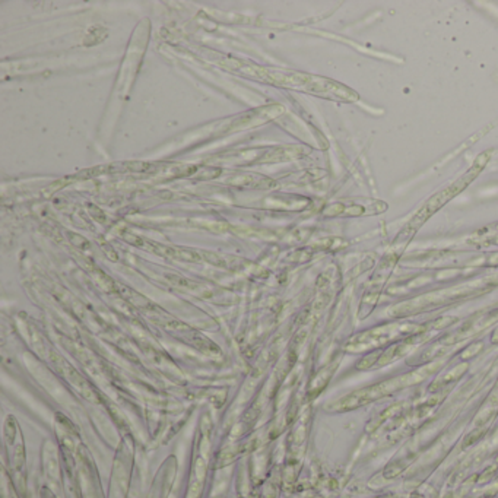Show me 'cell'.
I'll list each match as a JSON object with an SVG mask.
<instances>
[{
    "instance_id": "cell-4",
    "label": "cell",
    "mask_w": 498,
    "mask_h": 498,
    "mask_svg": "<svg viewBox=\"0 0 498 498\" xmlns=\"http://www.w3.org/2000/svg\"><path fill=\"white\" fill-rule=\"evenodd\" d=\"M105 37H107V32H105L104 28H101V26H94V28H91V29L88 31V34H86L84 43H85V46L98 44V43H101Z\"/></svg>"
},
{
    "instance_id": "cell-6",
    "label": "cell",
    "mask_w": 498,
    "mask_h": 498,
    "mask_svg": "<svg viewBox=\"0 0 498 498\" xmlns=\"http://www.w3.org/2000/svg\"><path fill=\"white\" fill-rule=\"evenodd\" d=\"M69 238L72 240V243L75 244V245H78V247H88L89 244H88V241H86L85 238H82L81 235H78V234H73V232H70L69 234Z\"/></svg>"
},
{
    "instance_id": "cell-2",
    "label": "cell",
    "mask_w": 498,
    "mask_h": 498,
    "mask_svg": "<svg viewBox=\"0 0 498 498\" xmlns=\"http://www.w3.org/2000/svg\"><path fill=\"white\" fill-rule=\"evenodd\" d=\"M387 206L383 202H378L374 206L367 207L364 205H351V206H345L342 203H335L330 205L323 210V214L326 217H339V215H345V217H361V215H374L378 212L386 210Z\"/></svg>"
},
{
    "instance_id": "cell-5",
    "label": "cell",
    "mask_w": 498,
    "mask_h": 498,
    "mask_svg": "<svg viewBox=\"0 0 498 498\" xmlns=\"http://www.w3.org/2000/svg\"><path fill=\"white\" fill-rule=\"evenodd\" d=\"M219 174H222V171L219 168H205V170H199V172L196 174V179L209 180V179H217Z\"/></svg>"
},
{
    "instance_id": "cell-7",
    "label": "cell",
    "mask_w": 498,
    "mask_h": 498,
    "mask_svg": "<svg viewBox=\"0 0 498 498\" xmlns=\"http://www.w3.org/2000/svg\"><path fill=\"white\" fill-rule=\"evenodd\" d=\"M497 228H498V225H497Z\"/></svg>"
},
{
    "instance_id": "cell-1",
    "label": "cell",
    "mask_w": 498,
    "mask_h": 498,
    "mask_svg": "<svg viewBox=\"0 0 498 498\" xmlns=\"http://www.w3.org/2000/svg\"><path fill=\"white\" fill-rule=\"evenodd\" d=\"M282 113H283V107L279 105V104H270V105H265V107H259V109L245 113L244 116L238 117L237 120H234L228 130L230 132H237V130H244V129H253L256 126L266 124L267 122L276 119Z\"/></svg>"
},
{
    "instance_id": "cell-3",
    "label": "cell",
    "mask_w": 498,
    "mask_h": 498,
    "mask_svg": "<svg viewBox=\"0 0 498 498\" xmlns=\"http://www.w3.org/2000/svg\"><path fill=\"white\" fill-rule=\"evenodd\" d=\"M225 183L234 184V186H243V187H252V189H270L275 187V182L267 179L260 174H248V172H238L230 175Z\"/></svg>"
}]
</instances>
